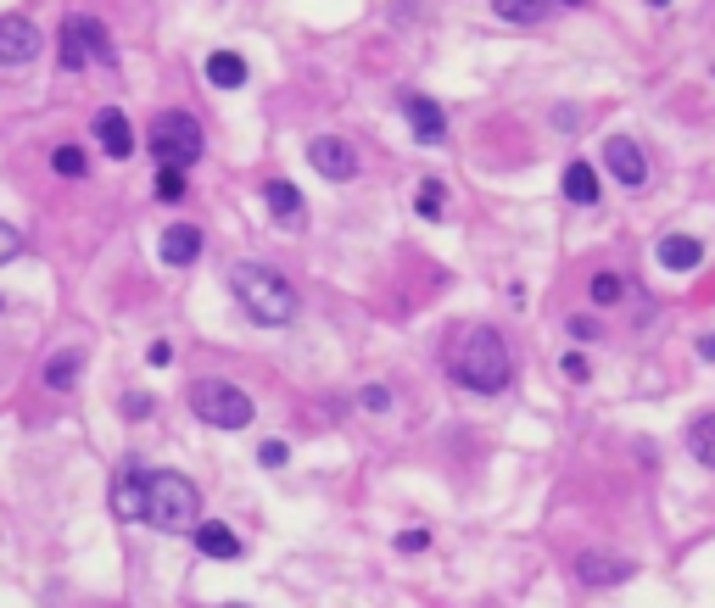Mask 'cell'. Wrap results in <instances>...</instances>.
<instances>
[{
  "instance_id": "obj_4",
  "label": "cell",
  "mask_w": 715,
  "mask_h": 608,
  "mask_svg": "<svg viewBox=\"0 0 715 608\" xmlns=\"http://www.w3.org/2000/svg\"><path fill=\"white\" fill-rule=\"evenodd\" d=\"M146 146H151V157H157L163 168H179V174H185L190 163H202L207 135H202V124H196L190 112H157Z\"/></svg>"
},
{
  "instance_id": "obj_21",
  "label": "cell",
  "mask_w": 715,
  "mask_h": 608,
  "mask_svg": "<svg viewBox=\"0 0 715 608\" xmlns=\"http://www.w3.org/2000/svg\"><path fill=\"white\" fill-rule=\"evenodd\" d=\"M79 363H85L79 352H57V357L46 363V385H51V391H74V380H79Z\"/></svg>"
},
{
  "instance_id": "obj_27",
  "label": "cell",
  "mask_w": 715,
  "mask_h": 608,
  "mask_svg": "<svg viewBox=\"0 0 715 608\" xmlns=\"http://www.w3.org/2000/svg\"><path fill=\"white\" fill-rule=\"evenodd\" d=\"M358 402H364L370 413H386V408H392V391H386V385H364V391H358Z\"/></svg>"
},
{
  "instance_id": "obj_1",
  "label": "cell",
  "mask_w": 715,
  "mask_h": 608,
  "mask_svg": "<svg viewBox=\"0 0 715 608\" xmlns=\"http://www.w3.org/2000/svg\"><path fill=\"white\" fill-rule=\"evenodd\" d=\"M453 380H459L464 391H476V396H498V391H509V380H515V357H509L503 335H498V330H487V324L464 330V335H459V346H453Z\"/></svg>"
},
{
  "instance_id": "obj_12",
  "label": "cell",
  "mask_w": 715,
  "mask_h": 608,
  "mask_svg": "<svg viewBox=\"0 0 715 608\" xmlns=\"http://www.w3.org/2000/svg\"><path fill=\"white\" fill-rule=\"evenodd\" d=\"M263 207H268V218L285 224V229H302V218H307L302 190H296L291 179H268V185H263Z\"/></svg>"
},
{
  "instance_id": "obj_22",
  "label": "cell",
  "mask_w": 715,
  "mask_h": 608,
  "mask_svg": "<svg viewBox=\"0 0 715 608\" xmlns=\"http://www.w3.org/2000/svg\"><path fill=\"white\" fill-rule=\"evenodd\" d=\"M687 447H693V458H698V463H715V419H709V413H698V419H693Z\"/></svg>"
},
{
  "instance_id": "obj_32",
  "label": "cell",
  "mask_w": 715,
  "mask_h": 608,
  "mask_svg": "<svg viewBox=\"0 0 715 608\" xmlns=\"http://www.w3.org/2000/svg\"><path fill=\"white\" fill-rule=\"evenodd\" d=\"M587 374H592V369H587V357H581V352H570V357H565V380H576V385H581Z\"/></svg>"
},
{
  "instance_id": "obj_24",
  "label": "cell",
  "mask_w": 715,
  "mask_h": 608,
  "mask_svg": "<svg viewBox=\"0 0 715 608\" xmlns=\"http://www.w3.org/2000/svg\"><path fill=\"white\" fill-rule=\"evenodd\" d=\"M587 291H592V302H598V307H615V302L626 296V280L604 268V274H592V285H587Z\"/></svg>"
},
{
  "instance_id": "obj_31",
  "label": "cell",
  "mask_w": 715,
  "mask_h": 608,
  "mask_svg": "<svg viewBox=\"0 0 715 608\" xmlns=\"http://www.w3.org/2000/svg\"><path fill=\"white\" fill-rule=\"evenodd\" d=\"M431 547V530H403L398 536V552H425Z\"/></svg>"
},
{
  "instance_id": "obj_23",
  "label": "cell",
  "mask_w": 715,
  "mask_h": 608,
  "mask_svg": "<svg viewBox=\"0 0 715 608\" xmlns=\"http://www.w3.org/2000/svg\"><path fill=\"white\" fill-rule=\"evenodd\" d=\"M51 168H57L62 179H85L90 157H85V146H57V151H51Z\"/></svg>"
},
{
  "instance_id": "obj_35",
  "label": "cell",
  "mask_w": 715,
  "mask_h": 608,
  "mask_svg": "<svg viewBox=\"0 0 715 608\" xmlns=\"http://www.w3.org/2000/svg\"><path fill=\"white\" fill-rule=\"evenodd\" d=\"M648 7H670V0H648Z\"/></svg>"
},
{
  "instance_id": "obj_25",
  "label": "cell",
  "mask_w": 715,
  "mask_h": 608,
  "mask_svg": "<svg viewBox=\"0 0 715 608\" xmlns=\"http://www.w3.org/2000/svg\"><path fill=\"white\" fill-rule=\"evenodd\" d=\"M442 196H448V190H442V179H425V185H420V202H414V207H420V218H431V224H437V218L448 213V202H442Z\"/></svg>"
},
{
  "instance_id": "obj_37",
  "label": "cell",
  "mask_w": 715,
  "mask_h": 608,
  "mask_svg": "<svg viewBox=\"0 0 715 608\" xmlns=\"http://www.w3.org/2000/svg\"><path fill=\"white\" fill-rule=\"evenodd\" d=\"M229 608H246V602H229Z\"/></svg>"
},
{
  "instance_id": "obj_11",
  "label": "cell",
  "mask_w": 715,
  "mask_h": 608,
  "mask_svg": "<svg viewBox=\"0 0 715 608\" xmlns=\"http://www.w3.org/2000/svg\"><path fill=\"white\" fill-rule=\"evenodd\" d=\"M637 575V563H626V558H615V552H581L576 558V580L581 586H620V580H631Z\"/></svg>"
},
{
  "instance_id": "obj_9",
  "label": "cell",
  "mask_w": 715,
  "mask_h": 608,
  "mask_svg": "<svg viewBox=\"0 0 715 608\" xmlns=\"http://www.w3.org/2000/svg\"><path fill=\"white\" fill-rule=\"evenodd\" d=\"M604 168H609L626 190H643V185H648V163H643L637 140H626V135H615V140L604 146Z\"/></svg>"
},
{
  "instance_id": "obj_17",
  "label": "cell",
  "mask_w": 715,
  "mask_h": 608,
  "mask_svg": "<svg viewBox=\"0 0 715 608\" xmlns=\"http://www.w3.org/2000/svg\"><path fill=\"white\" fill-rule=\"evenodd\" d=\"M698 263H704V246H698L693 235H670V241H659V268L687 274V268H698Z\"/></svg>"
},
{
  "instance_id": "obj_16",
  "label": "cell",
  "mask_w": 715,
  "mask_h": 608,
  "mask_svg": "<svg viewBox=\"0 0 715 608\" xmlns=\"http://www.w3.org/2000/svg\"><path fill=\"white\" fill-rule=\"evenodd\" d=\"M196 547L207 558H218V563H235L241 558V536L229 524H218V519H196Z\"/></svg>"
},
{
  "instance_id": "obj_15",
  "label": "cell",
  "mask_w": 715,
  "mask_h": 608,
  "mask_svg": "<svg viewBox=\"0 0 715 608\" xmlns=\"http://www.w3.org/2000/svg\"><path fill=\"white\" fill-rule=\"evenodd\" d=\"M202 229L196 224H174V229H163V263L168 268H190L196 257H202Z\"/></svg>"
},
{
  "instance_id": "obj_30",
  "label": "cell",
  "mask_w": 715,
  "mask_h": 608,
  "mask_svg": "<svg viewBox=\"0 0 715 608\" xmlns=\"http://www.w3.org/2000/svg\"><path fill=\"white\" fill-rule=\"evenodd\" d=\"M565 330H570L576 341H598V335H604V330H598V318H581V313H576V318L565 324Z\"/></svg>"
},
{
  "instance_id": "obj_7",
  "label": "cell",
  "mask_w": 715,
  "mask_h": 608,
  "mask_svg": "<svg viewBox=\"0 0 715 608\" xmlns=\"http://www.w3.org/2000/svg\"><path fill=\"white\" fill-rule=\"evenodd\" d=\"M40 57V29L29 18H0V68H23Z\"/></svg>"
},
{
  "instance_id": "obj_26",
  "label": "cell",
  "mask_w": 715,
  "mask_h": 608,
  "mask_svg": "<svg viewBox=\"0 0 715 608\" xmlns=\"http://www.w3.org/2000/svg\"><path fill=\"white\" fill-rule=\"evenodd\" d=\"M157 202H185V174L179 168H157Z\"/></svg>"
},
{
  "instance_id": "obj_28",
  "label": "cell",
  "mask_w": 715,
  "mask_h": 608,
  "mask_svg": "<svg viewBox=\"0 0 715 608\" xmlns=\"http://www.w3.org/2000/svg\"><path fill=\"white\" fill-rule=\"evenodd\" d=\"M285 458H291V447H285V441H263V447H257V463H263V469H280Z\"/></svg>"
},
{
  "instance_id": "obj_29",
  "label": "cell",
  "mask_w": 715,
  "mask_h": 608,
  "mask_svg": "<svg viewBox=\"0 0 715 608\" xmlns=\"http://www.w3.org/2000/svg\"><path fill=\"white\" fill-rule=\"evenodd\" d=\"M18 252H23V235H18L12 224H0V263H12Z\"/></svg>"
},
{
  "instance_id": "obj_33",
  "label": "cell",
  "mask_w": 715,
  "mask_h": 608,
  "mask_svg": "<svg viewBox=\"0 0 715 608\" xmlns=\"http://www.w3.org/2000/svg\"><path fill=\"white\" fill-rule=\"evenodd\" d=\"M124 413H129V419H135V413H151V396H140V391L124 396Z\"/></svg>"
},
{
  "instance_id": "obj_18",
  "label": "cell",
  "mask_w": 715,
  "mask_h": 608,
  "mask_svg": "<svg viewBox=\"0 0 715 608\" xmlns=\"http://www.w3.org/2000/svg\"><path fill=\"white\" fill-rule=\"evenodd\" d=\"M207 85H213V90H241V85H246V62H241L235 51H213V57H207Z\"/></svg>"
},
{
  "instance_id": "obj_34",
  "label": "cell",
  "mask_w": 715,
  "mask_h": 608,
  "mask_svg": "<svg viewBox=\"0 0 715 608\" xmlns=\"http://www.w3.org/2000/svg\"><path fill=\"white\" fill-rule=\"evenodd\" d=\"M146 357H151V363H157V369H163V363H168V357H174V346H168V341H151V352H146Z\"/></svg>"
},
{
  "instance_id": "obj_6",
  "label": "cell",
  "mask_w": 715,
  "mask_h": 608,
  "mask_svg": "<svg viewBox=\"0 0 715 608\" xmlns=\"http://www.w3.org/2000/svg\"><path fill=\"white\" fill-rule=\"evenodd\" d=\"M57 57H62V68L85 73L90 62H112V40H107V29H101L96 18L74 12V18H62V40H57Z\"/></svg>"
},
{
  "instance_id": "obj_8",
  "label": "cell",
  "mask_w": 715,
  "mask_h": 608,
  "mask_svg": "<svg viewBox=\"0 0 715 608\" xmlns=\"http://www.w3.org/2000/svg\"><path fill=\"white\" fill-rule=\"evenodd\" d=\"M307 163H313L324 179H335V185L358 174V151H352L346 140H335V135H319V140L307 146Z\"/></svg>"
},
{
  "instance_id": "obj_13",
  "label": "cell",
  "mask_w": 715,
  "mask_h": 608,
  "mask_svg": "<svg viewBox=\"0 0 715 608\" xmlns=\"http://www.w3.org/2000/svg\"><path fill=\"white\" fill-rule=\"evenodd\" d=\"M112 513L118 519H140L146 513V469L140 463H124L118 480H112Z\"/></svg>"
},
{
  "instance_id": "obj_2",
  "label": "cell",
  "mask_w": 715,
  "mask_h": 608,
  "mask_svg": "<svg viewBox=\"0 0 715 608\" xmlns=\"http://www.w3.org/2000/svg\"><path fill=\"white\" fill-rule=\"evenodd\" d=\"M229 291H235V302L246 307L252 324H268L274 330V324H291L296 318V291L268 263H235L229 268Z\"/></svg>"
},
{
  "instance_id": "obj_14",
  "label": "cell",
  "mask_w": 715,
  "mask_h": 608,
  "mask_svg": "<svg viewBox=\"0 0 715 608\" xmlns=\"http://www.w3.org/2000/svg\"><path fill=\"white\" fill-rule=\"evenodd\" d=\"M96 140H101V151L118 157V163L135 157V129H129V118H124L118 107H101V112H96Z\"/></svg>"
},
{
  "instance_id": "obj_3",
  "label": "cell",
  "mask_w": 715,
  "mask_h": 608,
  "mask_svg": "<svg viewBox=\"0 0 715 608\" xmlns=\"http://www.w3.org/2000/svg\"><path fill=\"white\" fill-rule=\"evenodd\" d=\"M146 524L179 536V530H196L202 519V491L190 474H174V469H146Z\"/></svg>"
},
{
  "instance_id": "obj_36",
  "label": "cell",
  "mask_w": 715,
  "mask_h": 608,
  "mask_svg": "<svg viewBox=\"0 0 715 608\" xmlns=\"http://www.w3.org/2000/svg\"><path fill=\"white\" fill-rule=\"evenodd\" d=\"M559 7H581V0H559Z\"/></svg>"
},
{
  "instance_id": "obj_19",
  "label": "cell",
  "mask_w": 715,
  "mask_h": 608,
  "mask_svg": "<svg viewBox=\"0 0 715 608\" xmlns=\"http://www.w3.org/2000/svg\"><path fill=\"white\" fill-rule=\"evenodd\" d=\"M565 196H570L576 207H598V174H592L587 163H570V168H565Z\"/></svg>"
},
{
  "instance_id": "obj_5",
  "label": "cell",
  "mask_w": 715,
  "mask_h": 608,
  "mask_svg": "<svg viewBox=\"0 0 715 608\" xmlns=\"http://www.w3.org/2000/svg\"><path fill=\"white\" fill-rule=\"evenodd\" d=\"M190 413L202 424H213V430H246L257 419L252 396L241 385H229V380H196L190 385Z\"/></svg>"
},
{
  "instance_id": "obj_20",
  "label": "cell",
  "mask_w": 715,
  "mask_h": 608,
  "mask_svg": "<svg viewBox=\"0 0 715 608\" xmlns=\"http://www.w3.org/2000/svg\"><path fill=\"white\" fill-rule=\"evenodd\" d=\"M492 18H503V23H537V18H548V0H492Z\"/></svg>"
},
{
  "instance_id": "obj_10",
  "label": "cell",
  "mask_w": 715,
  "mask_h": 608,
  "mask_svg": "<svg viewBox=\"0 0 715 608\" xmlns=\"http://www.w3.org/2000/svg\"><path fill=\"white\" fill-rule=\"evenodd\" d=\"M403 118L414 124V140H420V146H442V140H448V112H442L431 96H409V101H403Z\"/></svg>"
}]
</instances>
